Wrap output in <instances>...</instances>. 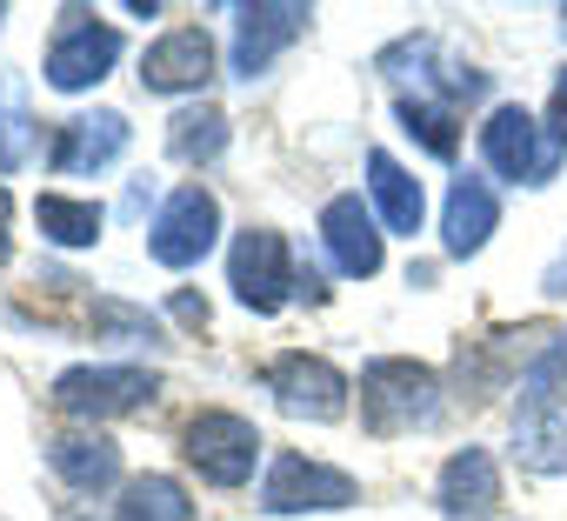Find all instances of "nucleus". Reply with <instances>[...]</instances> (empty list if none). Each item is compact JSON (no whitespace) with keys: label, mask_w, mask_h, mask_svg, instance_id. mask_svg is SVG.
I'll return each mask as SVG.
<instances>
[{"label":"nucleus","mask_w":567,"mask_h":521,"mask_svg":"<svg viewBox=\"0 0 567 521\" xmlns=\"http://www.w3.org/2000/svg\"><path fill=\"white\" fill-rule=\"evenodd\" d=\"M441 415V375L414 355H374L361 368V428L368 435H414Z\"/></svg>","instance_id":"obj_1"},{"label":"nucleus","mask_w":567,"mask_h":521,"mask_svg":"<svg viewBox=\"0 0 567 521\" xmlns=\"http://www.w3.org/2000/svg\"><path fill=\"white\" fill-rule=\"evenodd\" d=\"M154 395H161L154 368H127V361H81V368H61L54 388H48V401H54L68 421H81V428H101V421H114V415H134V408H147Z\"/></svg>","instance_id":"obj_2"},{"label":"nucleus","mask_w":567,"mask_h":521,"mask_svg":"<svg viewBox=\"0 0 567 521\" xmlns=\"http://www.w3.org/2000/svg\"><path fill=\"white\" fill-rule=\"evenodd\" d=\"M181 454H187V468H194L207 488H247L254 468H260V454H267V441H260V428H254L247 415H234V408H200V415L181 428Z\"/></svg>","instance_id":"obj_3"},{"label":"nucleus","mask_w":567,"mask_h":521,"mask_svg":"<svg viewBox=\"0 0 567 521\" xmlns=\"http://www.w3.org/2000/svg\"><path fill=\"white\" fill-rule=\"evenodd\" d=\"M227 288L254 315H280V308H288L301 295V268H295L288 234H274V227L234 234V247H227Z\"/></svg>","instance_id":"obj_4"},{"label":"nucleus","mask_w":567,"mask_h":521,"mask_svg":"<svg viewBox=\"0 0 567 521\" xmlns=\"http://www.w3.org/2000/svg\"><path fill=\"white\" fill-rule=\"evenodd\" d=\"M114 61H121V28L94 21L87 8H68L48 54H41V81L54 94H87V88H101L114 74Z\"/></svg>","instance_id":"obj_5"},{"label":"nucleus","mask_w":567,"mask_h":521,"mask_svg":"<svg viewBox=\"0 0 567 521\" xmlns=\"http://www.w3.org/2000/svg\"><path fill=\"white\" fill-rule=\"evenodd\" d=\"M214 241H220V201L200 181L174 187L154 207V221H147V254L161 260V268H174V275L181 268H200V260L214 254Z\"/></svg>","instance_id":"obj_6"},{"label":"nucleus","mask_w":567,"mask_h":521,"mask_svg":"<svg viewBox=\"0 0 567 521\" xmlns=\"http://www.w3.org/2000/svg\"><path fill=\"white\" fill-rule=\"evenodd\" d=\"M361 501V481L348 468H328V461H308V454H274L267 481H260V508L267 514H334V508H354Z\"/></svg>","instance_id":"obj_7"},{"label":"nucleus","mask_w":567,"mask_h":521,"mask_svg":"<svg viewBox=\"0 0 567 521\" xmlns=\"http://www.w3.org/2000/svg\"><path fill=\"white\" fill-rule=\"evenodd\" d=\"M481 161H487V174L520 181V187H540V181H554V174H560V161L547 154L540 114H527L520 101L487 108V121H481Z\"/></svg>","instance_id":"obj_8"},{"label":"nucleus","mask_w":567,"mask_h":521,"mask_svg":"<svg viewBox=\"0 0 567 521\" xmlns=\"http://www.w3.org/2000/svg\"><path fill=\"white\" fill-rule=\"evenodd\" d=\"M267 395L280 401V415H295V421H341L354 388H348V375L328 355L295 348V355L267 361Z\"/></svg>","instance_id":"obj_9"},{"label":"nucleus","mask_w":567,"mask_h":521,"mask_svg":"<svg viewBox=\"0 0 567 521\" xmlns=\"http://www.w3.org/2000/svg\"><path fill=\"white\" fill-rule=\"evenodd\" d=\"M308 21L315 8H301V0H254V8H240L234 14V81H260L308 34Z\"/></svg>","instance_id":"obj_10"},{"label":"nucleus","mask_w":567,"mask_h":521,"mask_svg":"<svg viewBox=\"0 0 567 521\" xmlns=\"http://www.w3.org/2000/svg\"><path fill=\"white\" fill-rule=\"evenodd\" d=\"M321 247L334 260V275H348V282L381 275V260H388V234H381V221L361 194H334L321 207Z\"/></svg>","instance_id":"obj_11"},{"label":"nucleus","mask_w":567,"mask_h":521,"mask_svg":"<svg viewBox=\"0 0 567 521\" xmlns=\"http://www.w3.org/2000/svg\"><path fill=\"white\" fill-rule=\"evenodd\" d=\"M507 454L527 474H567V395L560 388H520Z\"/></svg>","instance_id":"obj_12"},{"label":"nucleus","mask_w":567,"mask_h":521,"mask_svg":"<svg viewBox=\"0 0 567 521\" xmlns=\"http://www.w3.org/2000/svg\"><path fill=\"white\" fill-rule=\"evenodd\" d=\"M214 81V34L207 28H167L141 54V88L147 94H200Z\"/></svg>","instance_id":"obj_13"},{"label":"nucleus","mask_w":567,"mask_h":521,"mask_svg":"<svg viewBox=\"0 0 567 521\" xmlns=\"http://www.w3.org/2000/svg\"><path fill=\"white\" fill-rule=\"evenodd\" d=\"M127 114H114V108H94V114H74V121H61L54 127V147H48V167L54 174H101V167H114L121 154H127Z\"/></svg>","instance_id":"obj_14"},{"label":"nucleus","mask_w":567,"mask_h":521,"mask_svg":"<svg viewBox=\"0 0 567 521\" xmlns=\"http://www.w3.org/2000/svg\"><path fill=\"white\" fill-rule=\"evenodd\" d=\"M434 508H441L447 521H487V514H501V468H494V454L474 448V441L454 448V454L441 461Z\"/></svg>","instance_id":"obj_15"},{"label":"nucleus","mask_w":567,"mask_h":521,"mask_svg":"<svg viewBox=\"0 0 567 521\" xmlns=\"http://www.w3.org/2000/svg\"><path fill=\"white\" fill-rule=\"evenodd\" d=\"M494 227H501V194H494V181L461 174V181L447 187V201H441V254H447V260H474V254L494 241Z\"/></svg>","instance_id":"obj_16"},{"label":"nucleus","mask_w":567,"mask_h":521,"mask_svg":"<svg viewBox=\"0 0 567 521\" xmlns=\"http://www.w3.org/2000/svg\"><path fill=\"white\" fill-rule=\"evenodd\" d=\"M48 468L74 488V494H107L121 481V448L101 428H68L48 441Z\"/></svg>","instance_id":"obj_17"},{"label":"nucleus","mask_w":567,"mask_h":521,"mask_svg":"<svg viewBox=\"0 0 567 521\" xmlns=\"http://www.w3.org/2000/svg\"><path fill=\"white\" fill-rule=\"evenodd\" d=\"M368 207H374V221H381L388 234H421V221H427L421 181H414L388 147H368Z\"/></svg>","instance_id":"obj_18"},{"label":"nucleus","mask_w":567,"mask_h":521,"mask_svg":"<svg viewBox=\"0 0 567 521\" xmlns=\"http://www.w3.org/2000/svg\"><path fill=\"white\" fill-rule=\"evenodd\" d=\"M227 127H234V121H227L214 101H187V108L167 121V154L187 161V167H207V161L227 154Z\"/></svg>","instance_id":"obj_19"},{"label":"nucleus","mask_w":567,"mask_h":521,"mask_svg":"<svg viewBox=\"0 0 567 521\" xmlns=\"http://www.w3.org/2000/svg\"><path fill=\"white\" fill-rule=\"evenodd\" d=\"M34 227L54 247H94L101 227H107V207L101 201H74V194H41L34 201Z\"/></svg>","instance_id":"obj_20"},{"label":"nucleus","mask_w":567,"mask_h":521,"mask_svg":"<svg viewBox=\"0 0 567 521\" xmlns=\"http://www.w3.org/2000/svg\"><path fill=\"white\" fill-rule=\"evenodd\" d=\"M114 521H194V501L174 474H134V481H121Z\"/></svg>","instance_id":"obj_21"},{"label":"nucleus","mask_w":567,"mask_h":521,"mask_svg":"<svg viewBox=\"0 0 567 521\" xmlns=\"http://www.w3.org/2000/svg\"><path fill=\"white\" fill-rule=\"evenodd\" d=\"M394 114H401V127L434 154V161H454V147H461V114L447 108V101H427V94H401L394 101Z\"/></svg>","instance_id":"obj_22"},{"label":"nucleus","mask_w":567,"mask_h":521,"mask_svg":"<svg viewBox=\"0 0 567 521\" xmlns=\"http://www.w3.org/2000/svg\"><path fill=\"white\" fill-rule=\"evenodd\" d=\"M34 121L14 108V101H0V174H14V167H28L34 161Z\"/></svg>","instance_id":"obj_23"},{"label":"nucleus","mask_w":567,"mask_h":521,"mask_svg":"<svg viewBox=\"0 0 567 521\" xmlns=\"http://www.w3.org/2000/svg\"><path fill=\"white\" fill-rule=\"evenodd\" d=\"M540 134H547V154L560 161V154H567V68L554 74V94H547V114H540Z\"/></svg>","instance_id":"obj_24"},{"label":"nucleus","mask_w":567,"mask_h":521,"mask_svg":"<svg viewBox=\"0 0 567 521\" xmlns=\"http://www.w3.org/2000/svg\"><path fill=\"white\" fill-rule=\"evenodd\" d=\"M540 295H547V302H567V247L547 260V275H540Z\"/></svg>","instance_id":"obj_25"},{"label":"nucleus","mask_w":567,"mask_h":521,"mask_svg":"<svg viewBox=\"0 0 567 521\" xmlns=\"http://www.w3.org/2000/svg\"><path fill=\"white\" fill-rule=\"evenodd\" d=\"M174 315H181L187 328H207V302H194V295H174Z\"/></svg>","instance_id":"obj_26"},{"label":"nucleus","mask_w":567,"mask_h":521,"mask_svg":"<svg viewBox=\"0 0 567 521\" xmlns=\"http://www.w3.org/2000/svg\"><path fill=\"white\" fill-rule=\"evenodd\" d=\"M8 214H14V201H8V187H0V260H8Z\"/></svg>","instance_id":"obj_27"},{"label":"nucleus","mask_w":567,"mask_h":521,"mask_svg":"<svg viewBox=\"0 0 567 521\" xmlns=\"http://www.w3.org/2000/svg\"><path fill=\"white\" fill-rule=\"evenodd\" d=\"M560 34H567V8H560Z\"/></svg>","instance_id":"obj_28"}]
</instances>
